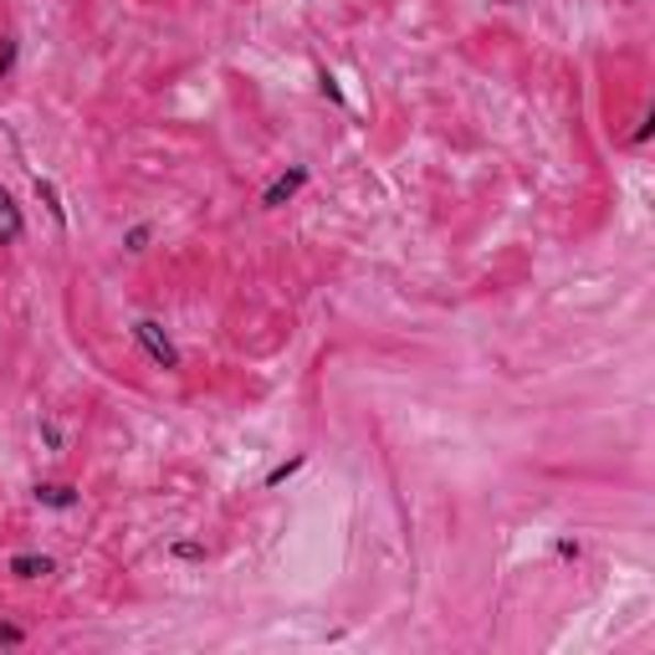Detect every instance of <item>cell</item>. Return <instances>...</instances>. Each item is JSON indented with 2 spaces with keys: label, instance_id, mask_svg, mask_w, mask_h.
<instances>
[{
  "label": "cell",
  "instance_id": "6da1fadb",
  "mask_svg": "<svg viewBox=\"0 0 655 655\" xmlns=\"http://www.w3.org/2000/svg\"><path fill=\"white\" fill-rule=\"evenodd\" d=\"M134 343L144 348V354L159 364L164 374H179L185 369V354H179V343L164 333V323H154V318H134Z\"/></svg>",
  "mask_w": 655,
  "mask_h": 655
},
{
  "label": "cell",
  "instance_id": "7a4b0ae2",
  "mask_svg": "<svg viewBox=\"0 0 655 655\" xmlns=\"http://www.w3.org/2000/svg\"><path fill=\"white\" fill-rule=\"evenodd\" d=\"M308 164H292V169H282V175L271 179L267 190H262V210H282V206H292L302 190H308Z\"/></svg>",
  "mask_w": 655,
  "mask_h": 655
},
{
  "label": "cell",
  "instance_id": "3957f363",
  "mask_svg": "<svg viewBox=\"0 0 655 655\" xmlns=\"http://www.w3.org/2000/svg\"><path fill=\"white\" fill-rule=\"evenodd\" d=\"M5 574L21 584L52 579V574H57V558H52V553H11V558H5Z\"/></svg>",
  "mask_w": 655,
  "mask_h": 655
},
{
  "label": "cell",
  "instance_id": "277c9868",
  "mask_svg": "<svg viewBox=\"0 0 655 655\" xmlns=\"http://www.w3.org/2000/svg\"><path fill=\"white\" fill-rule=\"evenodd\" d=\"M21 241H26V210L0 185V246H21Z\"/></svg>",
  "mask_w": 655,
  "mask_h": 655
},
{
  "label": "cell",
  "instance_id": "5b68a950",
  "mask_svg": "<svg viewBox=\"0 0 655 655\" xmlns=\"http://www.w3.org/2000/svg\"><path fill=\"white\" fill-rule=\"evenodd\" d=\"M31 497H36L46 512H73V507L82 502V491H77L73 481H36V491H31Z\"/></svg>",
  "mask_w": 655,
  "mask_h": 655
},
{
  "label": "cell",
  "instance_id": "8992f818",
  "mask_svg": "<svg viewBox=\"0 0 655 655\" xmlns=\"http://www.w3.org/2000/svg\"><path fill=\"white\" fill-rule=\"evenodd\" d=\"M31 190H36V200H42V210L52 215V221L67 231V206H62V190H57V179H46V175H36L31 179Z\"/></svg>",
  "mask_w": 655,
  "mask_h": 655
},
{
  "label": "cell",
  "instance_id": "52a82bcc",
  "mask_svg": "<svg viewBox=\"0 0 655 655\" xmlns=\"http://www.w3.org/2000/svg\"><path fill=\"white\" fill-rule=\"evenodd\" d=\"M169 558H175V564H206L210 548L195 543V537H179V543H169Z\"/></svg>",
  "mask_w": 655,
  "mask_h": 655
},
{
  "label": "cell",
  "instance_id": "ba28073f",
  "mask_svg": "<svg viewBox=\"0 0 655 655\" xmlns=\"http://www.w3.org/2000/svg\"><path fill=\"white\" fill-rule=\"evenodd\" d=\"M302 466H308V456H302V451H298V456H287V462H282V466H271L267 477H262V487H282V481H287V477H298Z\"/></svg>",
  "mask_w": 655,
  "mask_h": 655
},
{
  "label": "cell",
  "instance_id": "9c48e42d",
  "mask_svg": "<svg viewBox=\"0 0 655 655\" xmlns=\"http://www.w3.org/2000/svg\"><path fill=\"white\" fill-rule=\"evenodd\" d=\"M149 241H154V225H144V221H138V225H129V231H123V252H149Z\"/></svg>",
  "mask_w": 655,
  "mask_h": 655
},
{
  "label": "cell",
  "instance_id": "30bf717a",
  "mask_svg": "<svg viewBox=\"0 0 655 655\" xmlns=\"http://www.w3.org/2000/svg\"><path fill=\"white\" fill-rule=\"evenodd\" d=\"M15 52H21V42H15V36H0V82L15 73Z\"/></svg>",
  "mask_w": 655,
  "mask_h": 655
},
{
  "label": "cell",
  "instance_id": "8fae6325",
  "mask_svg": "<svg viewBox=\"0 0 655 655\" xmlns=\"http://www.w3.org/2000/svg\"><path fill=\"white\" fill-rule=\"evenodd\" d=\"M318 92H323L328 103H343V88L333 82V73H328V67H318Z\"/></svg>",
  "mask_w": 655,
  "mask_h": 655
},
{
  "label": "cell",
  "instance_id": "7c38bea8",
  "mask_svg": "<svg viewBox=\"0 0 655 655\" xmlns=\"http://www.w3.org/2000/svg\"><path fill=\"white\" fill-rule=\"evenodd\" d=\"M0 645H5V651H15V645H26V630L11 625V620H0Z\"/></svg>",
  "mask_w": 655,
  "mask_h": 655
},
{
  "label": "cell",
  "instance_id": "4fadbf2b",
  "mask_svg": "<svg viewBox=\"0 0 655 655\" xmlns=\"http://www.w3.org/2000/svg\"><path fill=\"white\" fill-rule=\"evenodd\" d=\"M553 553H558V558H564V564H579V537H558V543H553Z\"/></svg>",
  "mask_w": 655,
  "mask_h": 655
},
{
  "label": "cell",
  "instance_id": "5bb4252c",
  "mask_svg": "<svg viewBox=\"0 0 655 655\" xmlns=\"http://www.w3.org/2000/svg\"><path fill=\"white\" fill-rule=\"evenodd\" d=\"M651 129H655V113H651V108H645V113H641V123H635V134H630V144H645V138H651Z\"/></svg>",
  "mask_w": 655,
  "mask_h": 655
},
{
  "label": "cell",
  "instance_id": "9a60e30c",
  "mask_svg": "<svg viewBox=\"0 0 655 655\" xmlns=\"http://www.w3.org/2000/svg\"><path fill=\"white\" fill-rule=\"evenodd\" d=\"M42 441L52 451H62V431H57V420H42Z\"/></svg>",
  "mask_w": 655,
  "mask_h": 655
}]
</instances>
